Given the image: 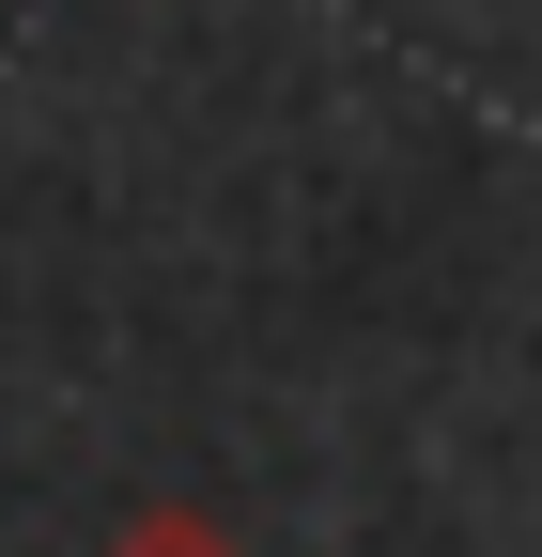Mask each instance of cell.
<instances>
[{
	"label": "cell",
	"mask_w": 542,
	"mask_h": 557,
	"mask_svg": "<svg viewBox=\"0 0 542 557\" xmlns=\"http://www.w3.org/2000/svg\"><path fill=\"white\" fill-rule=\"evenodd\" d=\"M94 557H248V542H233L218 511H186V496H156V511H124V527H109Z\"/></svg>",
	"instance_id": "1"
}]
</instances>
